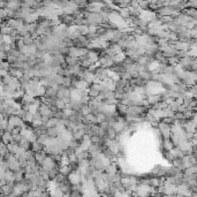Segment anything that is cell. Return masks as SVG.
I'll return each instance as SVG.
<instances>
[{"label":"cell","mask_w":197,"mask_h":197,"mask_svg":"<svg viewBox=\"0 0 197 197\" xmlns=\"http://www.w3.org/2000/svg\"><path fill=\"white\" fill-rule=\"evenodd\" d=\"M163 148L165 149V151H171L173 148H174V145H173V143H172V141H171V139H164L163 141Z\"/></svg>","instance_id":"2"},{"label":"cell","mask_w":197,"mask_h":197,"mask_svg":"<svg viewBox=\"0 0 197 197\" xmlns=\"http://www.w3.org/2000/svg\"><path fill=\"white\" fill-rule=\"evenodd\" d=\"M46 135H47L50 139H57L59 136V131L55 127H49L47 130H46Z\"/></svg>","instance_id":"1"},{"label":"cell","mask_w":197,"mask_h":197,"mask_svg":"<svg viewBox=\"0 0 197 197\" xmlns=\"http://www.w3.org/2000/svg\"><path fill=\"white\" fill-rule=\"evenodd\" d=\"M64 197H70L69 195H64Z\"/></svg>","instance_id":"3"}]
</instances>
